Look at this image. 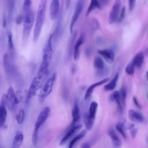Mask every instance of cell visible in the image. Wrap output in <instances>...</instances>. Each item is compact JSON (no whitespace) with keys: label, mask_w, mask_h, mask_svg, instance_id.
<instances>
[{"label":"cell","mask_w":148,"mask_h":148,"mask_svg":"<svg viewBox=\"0 0 148 148\" xmlns=\"http://www.w3.org/2000/svg\"><path fill=\"white\" fill-rule=\"evenodd\" d=\"M6 99L5 95L2 96L0 103V127L3 126L7 116V111L5 108Z\"/></svg>","instance_id":"obj_12"},{"label":"cell","mask_w":148,"mask_h":148,"mask_svg":"<svg viewBox=\"0 0 148 148\" xmlns=\"http://www.w3.org/2000/svg\"><path fill=\"white\" fill-rule=\"evenodd\" d=\"M25 116V112L23 109L20 110L19 113L16 116V118L17 123L19 124H21L23 122Z\"/></svg>","instance_id":"obj_31"},{"label":"cell","mask_w":148,"mask_h":148,"mask_svg":"<svg viewBox=\"0 0 148 148\" xmlns=\"http://www.w3.org/2000/svg\"><path fill=\"white\" fill-rule=\"evenodd\" d=\"M77 35V32L75 30L73 32L70 37L67 46L65 62H68L71 59L73 55L75 44Z\"/></svg>","instance_id":"obj_4"},{"label":"cell","mask_w":148,"mask_h":148,"mask_svg":"<svg viewBox=\"0 0 148 148\" xmlns=\"http://www.w3.org/2000/svg\"><path fill=\"white\" fill-rule=\"evenodd\" d=\"M99 1L101 4V3L106 4L108 2V0H99Z\"/></svg>","instance_id":"obj_47"},{"label":"cell","mask_w":148,"mask_h":148,"mask_svg":"<svg viewBox=\"0 0 148 148\" xmlns=\"http://www.w3.org/2000/svg\"><path fill=\"white\" fill-rule=\"evenodd\" d=\"M119 76V73H117L111 81L104 86L103 89L105 91H111L115 88Z\"/></svg>","instance_id":"obj_26"},{"label":"cell","mask_w":148,"mask_h":148,"mask_svg":"<svg viewBox=\"0 0 148 148\" xmlns=\"http://www.w3.org/2000/svg\"><path fill=\"white\" fill-rule=\"evenodd\" d=\"M71 0H65L66 6L67 9H69L70 4Z\"/></svg>","instance_id":"obj_46"},{"label":"cell","mask_w":148,"mask_h":148,"mask_svg":"<svg viewBox=\"0 0 148 148\" xmlns=\"http://www.w3.org/2000/svg\"><path fill=\"white\" fill-rule=\"evenodd\" d=\"M53 34H50L43 48L42 58L50 62L53 54L52 39Z\"/></svg>","instance_id":"obj_6"},{"label":"cell","mask_w":148,"mask_h":148,"mask_svg":"<svg viewBox=\"0 0 148 148\" xmlns=\"http://www.w3.org/2000/svg\"><path fill=\"white\" fill-rule=\"evenodd\" d=\"M83 121L87 130H90L92 128L94 122V119L90 118L88 113H85L83 115Z\"/></svg>","instance_id":"obj_24"},{"label":"cell","mask_w":148,"mask_h":148,"mask_svg":"<svg viewBox=\"0 0 148 148\" xmlns=\"http://www.w3.org/2000/svg\"><path fill=\"white\" fill-rule=\"evenodd\" d=\"M25 13L23 33V38L25 41L27 40L29 36L35 18L34 13L32 10Z\"/></svg>","instance_id":"obj_2"},{"label":"cell","mask_w":148,"mask_h":148,"mask_svg":"<svg viewBox=\"0 0 148 148\" xmlns=\"http://www.w3.org/2000/svg\"><path fill=\"white\" fill-rule=\"evenodd\" d=\"M84 0H78L76 4L75 10L72 18L70 24V31L71 34L73 32V27L82 11Z\"/></svg>","instance_id":"obj_7"},{"label":"cell","mask_w":148,"mask_h":148,"mask_svg":"<svg viewBox=\"0 0 148 148\" xmlns=\"http://www.w3.org/2000/svg\"><path fill=\"white\" fill-rule=\"evenodd\" d=\"M76 69V66H75V65H73L71 68V72L72 73H73L75 72Z\"/></svg>","instance_id":"obj_48"},{"label":"cell","mask_w":148,"mask_h":148,"mask_svg":"<svg viewBox=\"0 0 148 148\" xmlns=\"http://www.w3.org/2000/svg\"><path fill=\"white\" fill-rule=\"evenodd\" d=\"M128 116L129 118L131 121L136 123H142L145 119L143 114L133 109L129 110Z\"/></svg>","instance_id":"obj_13"},{"label":"cell","mask_w":148,"mask_h":148,"mask_svg":"<svg viewBox=\"0 0 148 148\" xmlns=\"http://www.w3.org/2000/svg\"><path fill=\"white\" fill-rule=\"evenodd\" d=\"M126 119L125 118H121L116 124V127L117 131L123 136L124 138H126V134L125 129Z\"/></svg>","instance_id":"obj_19"},{"label":"cell","mask_w":148,"mask_h":148,"mask_svg":"<svg viewBox=\"0 0 148 148\" xmlns=\"http://www.w3.org/2000/svg\"><path fill=\"white\" fill-rule=\"evenodd\" d=\"M120 95L121 100L122 104L125 107V100L127 96V90L126 88L124 86L122 87L120 90Z\"/></svg>","instance_id":"obj_32"},{"label":"cell","mask_w":148,"mask_h":148,"mask_svg":"<svg viewBox=\"0 0 148 148\" xmlns=\"http://www.w3.org/2000/svg\"><path fill=\"white\" fill-rule=\"evenodd\" d=\"M51 113L50 107H46L40 112L36 120L34 130L38 131L39 128L44 123Z\"/></svg>","instance_id":"obj_5"},{"label":"cell","mask_w":148,"mask_h":148,"mask_svg":"<svg viewBox=\"0 0 148 148\" xmlns=\"http://www.w3.org/2000/svg\"><path fill=\"white\" fill-rule=\"evenodd\" d=\"M144 59V53L142 51L137 53L132 60L135 67L138 68L140 67L143 64Z\"/></svg>","instance_id":"obj_23"},{"label":"cell","mask_w":148,"mask_h":148,"mask_svg":"<svg viewBox=\"0 0 148 148\" xmlns=\"http://www.w3.org/2000/svg\"><path fill=\"white\" fill-rule=\"evenodd\" d=\"M7 25V22L6 20V18L5 16H3V23L2 26L3 28H5L6 27Z\"/></svg>","instance_id":"obj_45"},{"label":"cell","mask_w":148,"mask_h":148,"mask_svg":"<svg viewBox=\"0 0 148 148\" xmlns=\"http://www.w3.org/2000/svg\"><path fill=\"white\" fill-rule=\"evenodd\" d=\"M107 73V70L104 69V68L102 69H99L97 73V75L99 77H102L104 76Z\"/></svg>","instance_id":"obj_37"},{"label":"cell","mask_w":148,"mask_h":148,"mask_svg":"<svg viewBox=\"0 0 148 148\" xmlns=\"http://www.w3.org/2000/svg\"><path fill=\"white\" fill-rule=\"evenodd\" d=\"M91 144L89 142H87L83 143L82 145V148H90L91 147Z\"/></svg>","instance_id":"obj_43"},{"label":"cell","mask_w":148,"mask_h":148,"mask_svg":"<svg viewBox=\"0 0 148 148\" xmlns=\"http://www.w3.org/2000/svg\"><path fill=\"white\" fill-rule=\"evenodd\" d=\"M110 80L109 78H106L102 80L94 83L90 86L87 89L85 95L84 99L87 100L92 93L94 89L96 87L101 85L108 82Z\"/></svg>","instance_id":"obj_17"},{"label":"cell","mask_w":148,"mask_h":148,"mask_svg":"<svg viewBox=\"0 0 148 148\" xmlns=\"http://www.w3.org/2000/svg\"><path fill=\"white\" fill-rule=\"evenodd\" d=\"M23 19V16L21 15H19L16 18V23L18 25H20Z\"/></svg>","instance_id":"obj_40"},{"label":"cell","mask_w":148,"mask_h":148,"mask_svg":"<svg viewBox=\"0 0 148 148\" xmlns=\"http://www.w3.org/2000/svg\"><path fill=\"white\" fill-rule=\"evenodd\" d=\"M98 52L109 64L112 63L114 61V55L113 51L110 49L99 50Z\"/></svg>","instance_id":"obj_16"},{"label":"cell","mask_w":148,"mask_h":148,"mask_svg":"<svg viewBox=\"0 0 148 148\" xmlns=\"http://www.w3.org/2000/svg\"><path fill=\"white\" fill-rule=\"evenodd\" d=\"M125 12V8L123 7L121 10V14L118 19L117 21L119 22H120L122 21L124 18Z\"/></svg>","instance_id":"obj_38"},{"label":"cell","mask_w":148,"mask_h":148,"mask_svg":"<svg viewBox=\"0 0 148 148\" xmlns=\"http://www.w3.org/2000/svg\"><path fill=\"white\" fill-rule=\"evenodd\" d=\"M59 7V0H51L49 8L50 16L51 20H54L57 17Z\"/></svg>","instance_id":"obj_15"},{"label":"cell","mask_w":148,"mask_h":148,"mask_svg":"<svg viewBox=\"0 0 148 148\" xmlns=\"http://www.w3.org/2000/svg\"><path fill=\"white\" fill-rule=\"evenodd\" d=\"M6 95V105L10 110H12L16 105V96L12 87L11 86L9 88Z\"/></svg>","instance_id":"obj_10"},{"label":"cell","mask_w":148,"mask_h":148,"mask_svg":"<svg viewBox=\"0 0 148 148\" xmlns=\"http://www.w3.org/2000/svg\"><path fill=\"white\" fill-rule=\"evenodd\" d=\"M87 133V130H84L76 135L70 142L69 145V148H72L77 141L82 138L85 136Z\"/></svg>","instance_id":"obj_27"},{"label":"cell","mask_w":148,"mask_h":148,"mask_svg":"<svg viewBox=\"0 0 148 148\" xmlns=\"http://www.w3.org/2000/svg\"><path fill=\"white\" fill-rule=\"evenodd\" d=\"M102 5L99 0H91L90 3L86 13V16H88L92 11L95 9H101Z\"/></svg>","instance_id":"obj_22"},{"label":"cell","mask_w":148,"mask_h":148,"mask_svg":"<svg viewBox=\"0 0 148 148\" xmlns=\"http://www.w3.org/2000/svg\"><path fill=\"white\" fill-rule=\"evenodd\" d=\"M71 113L73 119L71 126H73L75 125L78 121L80 118L79 109L76 100L75 101Z\"/></svg>","instance_id":"obj_18"},{"label":"cell","mask_w":148,"mask_h":148,"mask_svg":"<svg viewBox=\"0 0 148 148\" xmlns=\"http://www.w3.org/2000/svg\"><path fill=\"white\" fill-rule=\"evenodd\" d=\"M91 50L89 48L86 49L85 51V54L87 57H89L91 53Z\"/></svg>","instance_id":"obj_44"},{"label":"cell","mask_w":148,"mask_h":148,"mask_svg":"<svg viewBox=\"0 0 148 148\" xmlns=\"http://www.w3.org/2000/svg\"><path fill=\"white\" fill-rule=\"evenodd\" d=\"M12 33L11 31H9L8 33V45L10 50H12L13 49V45L12 40Z\"/></svg>","instance_id":"obj_35"},{"label":"cell","mask_w":148,"mask_h":148,"mask_svg":"<svg viewBox=\"0 0 148 148\" xmlns=\"http://www.w3.org/2000/svg\"><path fill=\"white\" fill-rule=\"evenodd\" d=\"M94 65L95 68L98 70L104 68V63L101 57L97 56L95 58L94 60Z\"/></svg>","instance_id":"obj_29"},{"label":"cell","mask_w":148,"mask_h":148,"mask_svg":"<svg viewBox=\"0 0 148 148\" xmlns=\"http://www.w3.org/2000/svg\"><path fill=\"white\" fill-rule=\"evenodd\" d=\"M62 33V27L61 22L59 21L56 25L52 38L54 42H56L60 38Z\"/></svg>","instance_id":"obj_25"},{"label":"cell","mask_w":148,"mask_h":148,"mask_svg":"<svg viewBox=\"0 0 148 148\" xmlns=\"http://www.w3.org/2000/svg\"><path fill=\"white\" fill-rule=\"evenodd\" d=\"M133 99L134 102L136 106H137V107H138V108L141 109V106L140 104L138 103L137 99L136 97L135 96L133 97Z\"/></svg>","instance_id":"obj_42"},{"label":"cell","mask_w":148,"mask_h":148,"mask_svg":"<svg viewBox=\"0 0 148 148\" xmlns=\"http://www.w3.org/2000/svg\"><path fill=\"white\" fill-rule=\"evenodd\" d=\"M56 78V74L54 73L47 80L42 87L39 96V100L40 103H43L51 92Z\"/></svg>","instance_id":"obj_3"},{"label":"cell","mask_w":148,"mask_h":148,"mask_svg":"<svg viewBox=\"0 0 148 148\" xmlns=\"http://www.w3.org/2000/svg\"><path fill=\"white\" fill-rule=\"evenodd\" d=\"M47 0H40L37 14L35 25L33 41L36 42L38 39L45 17Z\"/></svg>","instance_id":"obj_1"},{"label":"cell","mask_w":148,"mask_h":148,"mask_svg":"<svg viewBox=\"0 0 148 148\" xmlns=\"http://www.w3.org/2000/svg\"><path fill=\"white\" fill-rule=\"evenodd\" d=\"M138 126L134 124H131L129 127L131 136L133 139L135 138L138 132Z\"/></svg>","instance_id":"obj_30"},{"label":"cell","mask_w":148,"mask_h":148,"mask_svg":"<svg viewBox=\"0 0 148 148\" xmlns=\"http://www.w3.org/2000/svg\"><path fill=\"white\" fill-rule=\"evenodd\" d=\"M121 0H115L110 13L109 22L110 24L115 23L117 20L121 6Z\"/></svg>","instance_id":"obj_8"},{"label":"cell","mask_w":148,"mask_h":148,"mask_svg":"<svg viewBox=\"0 0 148 148\" xmlns=\"http://www.w3.org/2000/svg\"><path fill=\"white\" fill-rule=\"evenodd\" d=\"M32 4L31 0H25L23 6V10L26 13L30 9V7Z\"/></svg>","instance_id":"obj_34"},{"label":"cell","mask_w":148,"mask_h":148,"mask_svg":"<svg viewBox=\"0 0 148 148\" xmlns=\"http://www.w3.org/2000/svg\"><path fill=\"white\" fill-rule=\"evenodd\" d=\"M82 127L81 124L73 126L61 140L60 145H63L73 138L80 130Z\"/></svg>","instance_id":"obj_9"},{"label":"cell","mask_w":148,"mask_h":148,"mask_svg":"<svg viewBox=\"0 0 148 148\" xmlns=\"http://www.w3.org/2000/svg\"><path fill=\"white\" fill-rule=\"evenodd\" d=\"M108 133L112 140L114 147H121L122 144V140L113 127H110L108 128Z\"/></svg>","instance_id":"obj_11"},{"label":"cell","mask_w":148,"mask_h":148,"mask_svg":"<svg viewBox=\"0 0 148 148\" xmlns=\"http://www.w3.org/2000/svg\"><path fill=\"white\" fill-rule=\"evenodd\" d=\"M135 66L132 61L129 63L127 66L125 71L128 75H133L134 73Z\"/></svg>","instance_id":"obj_33"},{"label":"cell","mask_w":148,"mask_h":148,"mask_svg":"<svg viewBox=\"0 0 148 148\" xmlns=\"http://www.w3.org/2000/svg\"><path fill=\"white\" fill-rule=\"evenodd\" d=\"M84 36L82 34L75 42L73 56L74 60L77 61L80 58V47L84 42Z\"/></svg>","instance_id":"obj_14"},{"label":"cell","mask_w":148,"mask_h":148,"mask_svg":"<svg viewBox=\"0 0 148 148\" xmlns=\"http://www.w3.org/2000/svg\"><path fill=\"white\" fill-rule=\"evenodd\" d=\"M32 142L33 144L36 146L38 142V131H34L32 137Z\"/></svg>","instance_id":"obj_36"},{"label":"cell","mask_w":148,"mask_h":148,"mask_svg":"<svg viewBox=\"0 0 148 148\" xmlns=\"http://www.w3.org/2000/svg\"><path fill=\"white\" fill-rule=\"evenodd\" d=\"M136 0H128L129 9L131 11L133 10L135 4Z\"/></svg>","instance_id":"obj_39"},{"label":"cell","mask_w":148,"mask_h":148,"mask_svg":"<svg viewBox=\"0 0 148 148\" xmlns=\"http://www.w3.org/2000/svg\"><path fill=\"white\" fill-rule=\"evenodd\" d=\"M110 99L112 101H116L117 108L119 112L122 113L123 108L121 102V98L119 92L117 91H114L110 96Z\"/></svg>","instance_id":"obj_21"},{"label":"cell","mask_w":148,"mask_h":148,"mask_svg":"<svg viewBox=\"0 0 148 148\" xmlns=\"http://www.w3.org/2000/svg\"><path fill=\"white\" fill-rule=\"evenodd\" d=\"M23 139V135L21 131L16 132L13 141L12 146L14 148H18L21 145Z\"/></svg>","instance_id":"obj_20"},{"label":"cell","mask_w":148,"mask_h":148,"mask_svg":"<svg viewBox=\"0 0 148 148\" xmlns=\"http://www.w3.org/2000/svg\"><path fill=\"white\" fill-rule=\"evenodd\" d=\"M92 23L94 29H96L98 28L99 25L98 21L96 19L94 18L92 20Z\"/></svg>","instance_id":"obj_41"},{"label":"cell","mask_w":148,"mask_h":148,"mask_svg":"<svg viewBox=\"0 0 148 148\" xmlns=\"http://www.w3.org/2000/svg\"><path fill=\"white\" fill-rule=\"evenodd\" d=\"M97 107L98 104L95 101H93L90 103L88 114L90 117L92 119H95Z\"/></svg>","instance_id":"obj_28"}]
</instances>
